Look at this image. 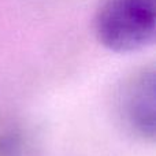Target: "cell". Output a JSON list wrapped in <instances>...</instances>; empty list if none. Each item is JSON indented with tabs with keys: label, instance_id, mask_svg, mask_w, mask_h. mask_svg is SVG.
I'll return each mask as SVG.
<instances>
[{
	"label": "cell",
	"instance_id": "obj_1",
	"mask_svg": "<svg viewBox=\"0 0 156 156\" xmlns=\"http://www.w3.org/2000/svg\"><path fill=\"white\" fill-rule=\"evenodd\" d=\"M94 33L114 52L145 48L155 40L156 0H103L94 16Z\"/></svg>",
	"mask_w": 156,
	"mask_h": 156
},
{
	"label": "cell",
	"instance_id": "obj_2",
	"mask_svg": "<svg viewBox=\"0 0 156 156\" xmlns=\"http://www.w3.org/2000/svg\"><path fill=\"white\" fill-rule=\"evenodd\" d=\"M123 125L137 137L155 138V71L154 69L134 74L123 85L118 99Z\"/></svg>",
	"mask_w": 156,
	"mask_h": 156
},
{
	"label": "cell",
	"instance_id": "obj_3",
	"mask_svg": "<svg viewBox=\"0 0 156 156\" xmlns=\"http://www.w3.org/2000/svg\"><path fill=\"white\" fill-rule=\"evenodd\" d=\"M19 138L18 134L8 125L0 122V156H18Z\"/></svg>",
	"mask_w": 156,
	"mask_h": 156
}]
</instances>
